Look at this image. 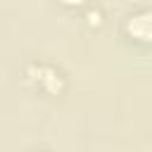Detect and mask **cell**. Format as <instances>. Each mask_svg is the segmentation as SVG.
<instances>
[{
    "instance_id": "cell-1",
    "label": "cell",
    "mask_w": 152,
    "mask_h": 152,
    "mask_svg": "<svg viewBox=\"0 0 152 152\" xmlns=\"http://www.w3.org/2000/svg\"><path fill=\"white\" fill-rule=\"evenodd\" d=\"M126 28L131 36L140 38V40H150L152 38V12H138L131 14L126 21Z\"/></svg>"
},
{
    "instance_id": "cell-2",
    "label": "cell",
    "mask_w": 152,
    "mask_h": 152,
    "mask_svg": "<svg viewBox=\"0 0 152 152\" xmlns=\"http://www.w3.org/2000/svg\"><path fill=\"white\" fill-rule=\"evenodd\" d=\"M66 2H69V5H74V2H81V0H66Z\"/></svg>"
}]
</instances>
